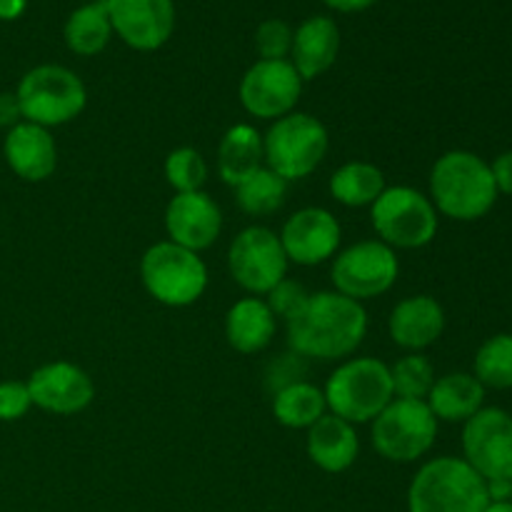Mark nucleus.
<instances>
[{
  "mask_svg": "<svg viewBox=\"0 0 512 512\" xmlns=\"http://www.w3.org/2000/svg\"><path fill=\"white\" fill-rule=\"evenodd\" d=\"M28 390L35 408L53 415L83 413L95 398L90 375L68 360H55L35 370L28 380Z\"/></svg>",
  "mask_w": 512,
  "mask_h": 512,
  "instance_id": "obj_15",
  "label": "nucleus"
},
{
  "mask_svg": "<svg viewBox=\"0 0 512 512\" xmlns=\"http://www.w3.org/2000/svg\"><path fill=\"white\" fill-rule=\"evenodd\" d=\"M325 393L318 385L300 380L273 395V415L283 428L308 430L325 415Z\"/></svg>",
  "mask_w": 512,
  "mask_h": 512,
  "instance_id": "obj_26",
  "label": "nucleus"
},
{
  "mask_svg": "<svg viewBox=\"0 0 512 512\" xmlns=\"http://www.w3.org/2000/svg\"><path fill=\"white\" fill-rule=\"evenodd\" d=\"M310 293L303 288L300 283H293V280H280L278 285H275L273 290L268 293V308L273 310L275 318H283L285 323H288L290 318H295V315L303 310V305L308 303Z\"/></svg>",
  "mask_w": 512,
  "mask_h": 512,
  "instance_id": "obj_33",
  "label": "nucleus"
},
{
  "mask_svg": "<svg viewBox=\"0 0 512 512\" xmlns=\"http://www.w3.org/2000/svg\"><path fill=\"white\" fill-rule=\"evenodd\" d=\"M490 503H510L512 500V478L510 480H488Z\"/></svg>",
  "mask_w": 512,
  "mask_h": 512,
  "instance_id": "obj_38",
  "label": "nucleus"
},
{
  "mask_svg": "<svg viewBox=\"0 0 512 512\" xmlns=\"http://www.w3.org/2000/svg\"><path fill=\"white\" fill-rule=\"evenodd\" d=\"M385 188L388 185H385L383 170L375 168L373 163H365V160L340 165L330 178V195L345 208L373 205Z\"/></svg>",
  "mask_w": 512,
  "mask_h": 512,
  "instance_id": "obj_25",
  "label": "nucleus"
},
{
  "mask_svg": "<svg viewBox=\"0 0 512 512\" xmlns=\"http://www.w3.org/2000/svg\"><path fill=\"white\" fill-rule=\"evenodd\" d=\"M483 512H512V500L510 503H490Z\"/></svg>",
  "mask_w": 512,
  "mask_h": 512,
  "instance_id": "obj_41",
  "label": "nucleus"
},
{
  "mask_svg": "<svg viewBox=\"0 0 512 512\" xmlns=\"http://www.w3.org/2000/svg\"><path fill=\"white\" fill-rule=\"evenodd\" d=\"M110 35H113V25H110L105 0H93L73 10L65 23V43L75 55H85V58L103 53L105 45L110 43Z\"/></svg>",
  "mask_w": 512,
  "mask_h": 512,
  "instance_id": "obj_27",
  "label": "nucleus"
},
{
  "mask_svg": "<svg viewBox=\"0 0 512 512\" xmlns=\"http://www.w3.org/2000/svg\"><path fill=\"white\" fill-rule=\"evenodd\" d=\"M325 405L350 425L373 423L395 398L390 365L378 358L345 360L328 378Z\"/></svg>",
  "mask_w": 512,
  "mask_h": 512,
  "instance_id": "obj_4",
  "label": "nucleus"
},
{
  "mask_svg": "<svg viewBox=\"0 0 512 512\" xmlns=\"http://www.w3.org/2000/svg\"><path fill=\"white\" fill-rule=\"evenodd\" d=\"M370 218L380 243L393 250L425 248L438 233V210L433 200L408 185L385 188L383 195L370 205Z\"/></svg>",
  "mask_w": 512,
  "mask_h": 512,
  "instance_id": "obj_8",
  "label": "nucleus"
},
{
  "mask_svg": "<svg viewBox=\"0 0 512 512\" xmlns=\"http://www.w3.org/2000/svg\"><path fill=\"white\" fill-rule=\"evenodd\" d=\"M140 278L150 298L168 308H188L208 288V268L198 253L163 240L150 245L140 260Z\"/></svg>",
  "mask_w": 512,
  "mask_h": 512,
  "instance_id": "obj_7",
  "label": "nucleus"
},
{
  "mask_svg": "<svg viewBox=\"0 0 512 512\" xmlns=\"http://www.w3.org/2000/svg\"><path fill=\"white\" fill-rule=\"evenodd\" d=\"M398 273V255L380 240H360L350 245L343 253L335 255L333 270H330L335 293L358 300V303L388 293L398 280Z\"/></svg>",
  "mask_w": 512,
  "mask_h": 512,
  "instance_id": "obj_10",
  "label": "nucleus"
},
{
  "mask_svg": "<svg viewBox=\"0 0 512 512\" xmlns=\"http://www.w3.org/2000/svg\"><path fill=\"white\" fill-rule=\"evenodd\" d=\"M285 198H288V180H283L270 168H260L258 173H253L235 188V200H238L240 210L255 215V218L278 213L285 205Z\"/></svg>",
  "mask_w": 512,
  "mask_h": 512,
  "instance_id": "obj_28",
  "label": "nucleus"
},
{
  "mask_svg": "<svg viewBox=\"0 0 512 512\" xmlns=\"http://www.w3.org/2000/svg\"><path fill=\"white\" fill-rule=\"evenodd\" d=\"M465 463L488 480L512 478V415L503 408H483L463 423Z\"/></svg>",
  "mask_w": 512,
  "mask_h": 512,
  "instance_id": "obj_12",
  "label": "nucleus"
},
{
  "mask_svg": "<svg viewBox=\"0 0 512 512\" xmlns=\"http://www.w3.org/2000/svg\"><path fill=\"white\" fill-rule=\"evenodd\" d=\"M260 168H265L263 135L248 123L233 125L218 145V175L223 183L238 188Z\"/></svg>",
  "mask_w": 512,
  "mask_h": 512,
  "instance_id": "obj_24",
  "label": "nucleus"
},
{
  "mask_svg": "<svg viewBox=\"0 0 512 512\" xmlns=\"http://www.w3.org/2000/svg\"><path fill=\"white\" fill-rule=\"evenodd\" d=\"M275 315L263 298H243L225 315V338L243 355L260 353L275 338Z\"/></svg>",
  "mask_w": 512,
  "mask_h": 512,
  "instance_id": "obj_23",
  "label": "nucleus"
},
{
  "mask_svg": "<svg viewBox=\"0 0 512 512\" xmlns=\"http://www.w3.org/2000/svg\"><path fill=\"white\" fill-rule=\"evenodd\" d=\"M393 393L403 400H425L435 383V368L423 353L403 355L390 368Z\"/></svg>",
  "mask_w": 512,
  "mask_h": 512,
  "instance_id": "obj_30",
  "label": "nucleus"
},
{
  "mask_svg": "<svg viewBox=\"0 0 512 512\" xmlns=\"http://www.w3.org/2000/svg\"><path fill=\"white\" fill-rule=\"evenodd\" d=\"M23 113L15 93H0V128H15L20 123Z\"/></svg>",
  "mask_w": 512,
  "mask_h": 512,
  "instance_id": "obj_37",
  "label": "nucleus"
},
{
  "mask_svg": "<svg viewBox=\"0 0 512 512\" xmlns=\"http://www.w3.org/2000/svg\"><path fill=\"white\" fill-rule=\"evenodd\" d=\"M475 378L483 388H512V333H498L485 340L475 353Z\"/></svg>",
  "mask_w": 512,
  "mask_h": 512,
  "instance_id": "obj_29",
  "label": "nucleus"
},
{
  "mask_svg": "<svg viewBox=\"0 0 512 512\" xmlns=\"http://www.w3.org/2000/svg\"><path fill=\"white\" fill-rule=\"evenodd\" d=\"M288 345L300 358L343 360L363 345L368 335V313L363 303L335 290L310 295L288 323Z\"/></svg>",
  "mask_w": 512,
  "mask_h": 512,
  "instance_id": "obj_1",
  "label": "nucleus"
},
{
  "mask_svg": "<svg viewBox=\"0 0 512 512\" xmlns=\"http://www.w3.org/2000/svg\"><path fill=\"white\" fill-rule=\"evenodd\" d=\"M280 235L265 225H250L235 235L228 250V268L235 283L253 295H268L288 275Z\"/></svg>",
  "mask_w": 512,
  "mask_h": 512,
  "instance_id": "obj_11",
  "label": "nucleus"
},
{
  "mask_svg": "<svg viewBox=\"0 0 512 512\" xmlns=\"http://www.w3.org/2000/svg\"><path fill=\"white\" fill-rule=\"evenodd\" d=\"M425 403L438 423L440 420L443 423H468L475 413L483 410L485 388L475 375L448 373L443 378H435Z\"/></svg>",
  "mask_w": 512,
  "mask_h": 512,
  "instance_id": "obj_22",
  "label": "nucleus"
},
{
  "mask_svg": "<svg viewBox=\"0 0 512 512\" xmlns=\"http://www.w3.org/2000/svg\"><path fill=\"white\" fill-rule=\"evenodd\" d=\"M303 83L290 60H258L240 80V103L253 118H285L298 105Z\"/></svg>",
  "mask_w": 512,
  "mask_h": 512,
  "instance_id": "obj_13",
  "label": "nucleus"
},
{
  "mask_svg": "<svg viewBox=\"0 0 512 512\" xmlns=\"http://www.w3.org/2000/svg\"><path fill=\"white\" fill-rule=\"evenodd\" d=\"M113 33L135 50H158L175 30L173 0H105Z\"/></svg>",
  "mask_w": 512,
  "mask_h": 512,
  "instance_id": "obj_14",
  "label": "nucleus"
},
{
  "mask_svg": "<svg viewBox=\"0 0 512 512\" xmlns=\"http://www.w3.org/2000/svg\"><path fill=\"white\" fill-rule=\"evenodd\" d=\"M390 338L398 348L420 353L438 343L445 330V310L430 295H413L400 300L388 320Z\"/></svg>",
  "mask_w": 512,
  "mask_h": 512,
  "instance_id": "obj_19",
  "label": "nucleus"
},
{
  "mask_svg": "<svg viewBox=\"0 0 512 512\" xmlns=\"http://www.w3.org/2000/svg\"><path fill=\"white\" fill-rule=\"evenodd\" d=\"M30 408H33V400H30L28 383H18V380L0 383V420L3 423L20 420Z\"/></svg>",
  "mask_w": 512,
  "mask_h": 512,
  "instance_id": "obj_35",
  "label": "nucleus"
},
{
  "mask_svg": "<svg viewBox=\"0 0 512 512\" xmlns=\"http://www.w3.org/2000/svg\"><path fill=\"white\" fill-rule=\"evenodd\" d=\"M15 98L28 123L40 128H58L83 113L88 90L70 68L45 63L23 75Z\"/></svg>",
  "mask_w": 512,
  "mask_h": 512,
  "instance_id": "obj_5",
  "label": "nucleus"
},
{
  "mask_svg": "<svg viewBox=\"0 0 512 512\" xmlns=\"http://www.w3.org/2000/svg\"><path fill=\"white\" fill-rule=\"evenodd\" d=\"M340 50V30L328 15H313L293 33V60L295 70L303 80H313L333 68Z\"/></svg>",
  "mask_w": 512,
  "mask_h": 512,
  "instance_id": "obj_21",
  "label": "nucleus"
},
{
  "mask_svg": "<svg viewBox=\"0 0 512 512\" xmlns=\"http://www.w3.org/2000/svg\"><path fill=\"white\" fill-rule=\"evenodd\" d=\"M3 153L10 170L28 183H43L58 165V148L50 130L28 120H20L15 128L8 130Z\"/></svg>",
  "mask_w": 512,
  "mask_h": 512,
  "instance_id": "obj_18",
  "label": "nucleus"
},
{
  "mask_svg": "<svg viewBox=\"0 0 512 512\" xmlns=\"http://www.w3.org/2000/svg\"><path fill=\"white\" fill-rule=\"evenodd\" d=\"M325 3H328L330 8L340 10V13H358V10L370 8L375 0H325Z\"/></svg>",
  "mask_w": 512,
  "mask_h": 512,
  "instance_id": "obj_39",
  "label": "nucleus"
},
{
  "mask_svg": "<svg viewBox=\"0 0 512 512\" xmlns=\"http://www.w3.org/2000/svg\"><path fill=\"white\" fill-rule=\"evenodd\" d=\"M373 448L390 463H415L430 453L438 438V420L425 400L393 398L373 420Z\"/></svg>",
  "mask_w": 512,
  "mask_h": 512,
  "instance_id": "obj_9",
  "label": "nucleus"
},
{
  "mask_svg": "<svg viewBox=\"0 0 512 512\" xmlns=\"http://www.w3.org/2000/svg\"><path fill=\"white\" fill-rule=\"evenodd\" d=\"M303 375H305V358H300L298 353L290 350V353L278 355V358L268 365V370H265V388L275 395L278 390L288 388V385L300 383Z\"/></svg>",
  "mask_w": 512,
  "mask_h": 512,
  "instance_id": "obj_34",
  "label": "nucleus"
},
{
  "mask_svg": "<svg viewBox=\"0 0 512 512\" xmlns=\"http://www.w3.org/2000/svg\"><path fill=\"white\" fill-rule=\"evenodd\" d=\"M165 178L175 193H198L208 180V163L195 148H175L165 158Z\"/></svg>",
  "mask_w": 512,
  "mask_h": 512,
  "instance_id": "obj_31",
  "label": "nucleus"
},
{
  "mask_svg": "<svg viewBox=\"0 0 512 512\" xmlns=\"http://www.w3.org/2000/svg\"><path fill=\"white\" fill-rule=\"evenodd\" d=\"M255 48L260 60H288V53L293 50V30L280 18L265 20L255 30Z\"/></svg>",
  "mask_w": 512,
  "mask_h": 512,
  "instance_id": "obj_32",
  "label": "nucleus"
},
{
  "mask_svg": "<svg viewBox=\"0 0 512 512\" xmlns=\"http://www.w3.org/2000/svg\"><path fill=\"white\" fill-rule=\"evenodd\" d=\"M490 170H493V180H495V188H498V193L512 195V150L498 155V158H495V163L490 165Z\"/></svg>",
  "mask_w": 512,
  "mask_h": 512,
  "instance_id": "obj_36",
  "label": "nucleus"
},
{
  "mask_svg": "<svg viewBox=\"0 0 512 512\" xmlns=\"http://www.w3.org/2000/svg\"><path fill=\"white\" fill-rule=\"evenodd\" d=\"M330 148L328 128L310 113H288L278 118L263 138L265 168L283 180H303L325 160Z\"/></svg>",
  "mask_w": 512,
  "mask_h": 512,
  "instance_id": "obj_6",
  "label": "nucleus"
},
{
  "mask_svg": "<svg viewBox=\"0 0 512 512\" xmlns=\"http://www.w3.org/2000/svg\"><path fill=\"white\" fill-rule=\"evenodd\" d=\"M430 200L435 210L460 223L485 218L498 200L493 170L470 150L440 155L430 173Z\"/></svg>",
  "mask_w": 512,
  "mask_h": 512,
  "instance_id": "obj_2",
  "label": "nucleus"
},
{
  "mask_svg": "<svg viewBox=\"0 0 512 512\" xmlns=\"http://www.w3.org/2000/svg\"><path fill=\"white\" fill-rule=\"evenodd\" d=\"M488 485L463 458H433L415 473L408 488V512H483Z\"/></svg>",
  "mask_w": 512,
  "mask_h": 512,
  "instance_id": "obj_3",
  "label": "nucleus"
},
{
  "mask_svg": "<svg viewBox=\"0 0 512 512\" xmlns=\"http://www.w3.org/2000/svg\"><path fill=\"white\" fill-rule=\"evenodd\" d=\"M165 230L170 243L193 253L208 250L223 230V213L208 193H175L165 208Z\"/></svg>",
  "mask_w": 512,
  "mask_h": 512,
  "instance_id": "obj_17",
  "label": "nucleus"
},
{
  "mask_svg": "<svg viewBox=\"0 0 512 512\" xmlns=\"http://www.w3.org/2000/svg\"><path fill=\"white\" fill-rule=\"evenodd\" d=\"M305 450H308V458L323 473L338 475L355 465L360 453V440L355 433V425L338 418V415L325 413L313 428H308Z\"/></svg>",
  "mask_w": 512,
  "mask_h": 512,
  "instance_id": "obj_20",
  "label": "nucleus"
},
{
  "mask_svg": "<svg viewBox=\"0 0 512 512\" xmlns=\"http://www.w3.org/2000/svg\"><path fill=\"white\" fill-rule=\"evenodd\" d=\"M28 0H0V20H15L23 15Z\"/></svg>",
  "mask_w": 512,
  "mask_h": 512,
  "instance_id": "obj_40",
  "label": "nucleus"
},
{
  "mask_svg": "<svg viewBox=\"0 0 512 512\" xmlns=\"http://www.w3.org/2000/svg\"><path fill=\"white\" fill-rule=\"evenodd\" d=\"M340 223L330 210L303 208L285 220L280 230V243L285 255L295 265H320L340 248Z\"/></svg>",
  "mask_w": 512,
  "mask_h": 512,
  "instance_id": "obj_16",
  "label": "nucleus"
}]
</instances>
